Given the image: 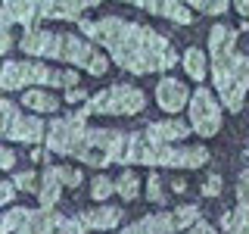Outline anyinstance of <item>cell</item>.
<instances>
[{"mask_svg":"<svg viewBox=\"0 0 249 234\" xmlns=\"http://www.w3.org/2000/svg\"><path fill=\"white\" fill-rule=\"evenodd\" d=\"M88 41L103 44L109 59L115 66L128 69L131 75H156L165 72L178 62V53L165 35L143 22L119 19V16H103V19H81L78 22Z\"/></svg>","mask_w":249,"mask_h":234,"instance_id":"cell-1","label":"cell"},{"mask_svg":"<svg viewBox=\"0 0 249 234\" xmlns=\"http://www.w3.org/2000/svg\"><path fill=\"white\" fill-rule=\"evenodd\" d=\"M209 75L228 113H240L249 100V57L237 50V28L218 22L209 31Z\"/></svg>","mask_w":249,"mask_h":234,"instance_id":"cell-2","label":"cell"},{"mask_svg":"<svg viewBox=\"0 0 249 234\" xmlns=\"http://www.w3.org/2000/svg\"><path fill=\"white\" fill-rule=\"evenodd\" d=\"M22 53L35 59H56L66 62V66L84 69L90 75H106L109 72V59L93 47V41H88L84 35H69V31H47V28H31L22 31L19 38Z\"/></svg>","mask_w":249,"mask_h":234,"instance_id":"cell-3","label":"cell"},{"mask_svg":"<svg viewBox=\"0 0 249 234\" xmlns=\"http://www.w3.org/2000/svg\"><path fill=\"white\" fill-rule=\"evenodd\" d=\"M209 162L202 144H153L143 131H128L122 166H150V169H199Z\"/></svg>","mask_w":249,"mask_h":234,"instance_id":"cell-4","label":"cell"},{"mask_svg":"<svg viewBox=\"0 0 249 234\" xmlns=\"http://www.w3.org/2000/svg\"><path fill=\"white\" fill-rule=\"evenodd\" d=\"M78 88V69H53L41 59H6L0 66V88L3 91H31V88Z\"/></svg>","mask_w":249,"mask_h":234,"instance_id":"cell-5","label":"cell"},{"mask_svg":"<svg viewBox=\"0 0 249 234\" xmlns=\"http://www.w3.org/2000/svg\"><path fill=\"white\" fill-rule=\"evenodd\" d=\"M146 109V94L137 84H112V88L90 94V100L78 109V116L90 119V116H137Z\"/></svg>","mask_w":249,"mask_h":234,"instance_id":"cell-6","label":"cell"},{"mask_svg":"<svg viewBox=\"0 0 249 234\" xmlns=\"http://www.w3.org/2000/svg\"><path fill=\"white\" fill-rule=\"evenodd\" d=\"M124 144H128V131L119 128H88L81 137V147H78L75 159L84 162V166L93 169H106L112 162H122Z\"/></svg>","mask_w":249,"mask_h":234,"instance_id":"cell-7","label":"cell"},{"mask_svg":"<svg viewBox=\"0 0 249 234\" xmlns=\"http://www.w3.org/2000/svg\"><path fill=\"white\" fill-rule=\"evenodd\" d=\"M88 128H90L88 119H84V116H78V113L75 116H59V119H53L50 128H47L44 147L50 153H56V156H75Z\"/></svg>","mask_w":249,"mask_h":234,"instance_id":"cell-8","label":"cell"},{"mask_svg":"<svg viewBox=\"0 0 249 234\" xmlns=\"http://www.w3.org/2000/svg\"><path fill=\"white\" fill-rule=\"evenodd\" d=\"M187 116H190V128L196 131L199 137H215L218 131H221V122H224L221 103H218L215 94L206 91V88H196V91L190 94Z\"/></svg>","mask_w":249,"mask_h":234,"instance_id":"cell-9","label":"cell"},{"mask_svg":"<svg viewBox=\"0 0 249 234\" xmlns=\"http://www.w3.org/2000/svg\"><path fill=\"white\" fill-rule=\"evenodd\" d=\"M16 234H88L78 218L59 215L56 209H28L25 222Z\"/></svg>","mask_w":249,"mask_h":234,"instance_id":"cell-10","label":"cell"},{"mask_svg":"<svg viewBox=\"0 0 249 234\" xmlns=\"http://www.w3.org/2000/svg\"><path fill=\"white\" fill-rule=\"evenodd\" d=\"M224 234H249V169L240 172L237 178V206L233 213L221 215Z\"/></svg>","mask_w":249,"mask_h":234,"instance_id":"cell-11","label":"cell"},{"mask_svg":"<svg viewBox=\"0 0 249 234\" xmlns=\"http://www.w3.org/2000/svg\"><path fill=\"white\" fill-rule=\"evenodd\" d=\"M190 94L193 91H187V84L181 78H162V81L156 84V103H159V109L178 116L184 106H190Z\"/></svg>","mask_w":249,"mask_h":234,"instance_id":"cell-12","label":"cell"},{"mask_svg":"<svg viewBox=\"0 0 249 234\" xmlns=\"http://www.w3.org/2000/svg\"><path fill=\"white\" fill-rule=\"evenodd\" d=\"M0 16H3L10 25H22L25 31L31 28H41V3L37 0H6L0 3Z\"/></svg>","mask_w":249,"mask_h":234,"instance_id":"cell-13","label":"cell"},{"mask_svg":"<svg viewBox=\"0 0 249 234\" xmlns=\"http://www.w3.org/2000/svg\"><path fill=\"white\" fill-rule=\"evenodd\" d=\"M41 3V22L44 19H56V22H81V13L93 10L97 3L90 0H37Z\"/></svg>","mask_w":249,"mask_h":234,"instance_id":"cell-14","label":"cell"},{"mask_svg":"<svg viewBox=\"0 0 249 234\" xmlns=\"http://www.w3.org/2000/svg\"><path fill=\"white\" fill-rule=\"evenodd\" d=\"M190 122H181V119H159V122H150L143 128V135L153 140V144H184L187 135H190Z\"/></svg>","mask_w":249,"mask_h":234,"instance_id":"cell-15","label":"cell"},{"mask_svg":"<svg viewBox=\"0 0 249 234\" xmlns=\"http://www.w3.org/2000/svg\"><path fill=\"white\" fill-rule=\"evenodd\" d=\"M122 215L124 213L119 206H97V209H81L78 222H81L84 231H112V228H119Z\"/></svg>","mask_w":249,"mask_h":234,"instance_id":"cell-16","label":"cell"},{"mask_svg":"<svg viewBox=\"0 0 249 234\" xmlns=\"http://www.w3.org/2000/svg\"><path fill=\"white\" fill-rule=\"evenodd\" d=\"M140 10H146V13H153V16H165V19L171 22H178V25H190L193 22V13H190V6L187 3H171V0H140Z\"/></svg>","mask_w":249,"mask_h":234,"instance_id":"cell-17","label":"cell"},{"mask_svg":"<svg viewBox=\"0 0 249 234\" xmlns=\"http://www.w3.org/2000/svg\"><path fill=\"white\" fill-rule=\"evenodd\" d=\"M10 140H16V144H44L47 140L44 119H37V116H22V119L16 122Z\"/></svg>","mask_w":249,"mask_h":234,"instance_id":"cell-18","label":"cell"},{"mask_svg":"<svg viewBox=\"0 0 249 234\" xmlns=\"http://www.w3.org/2000/svg\"><path fill=\"white\" fill-rule=\"evenodd\" d=\"M59 197H62V181L56 175V166H47L41 175V187H37V203H41V209H53Z\"/></svg>","mask_w":249,"mask_h":234,"instance_id":"cell-19","label":"cell"},{"mask_svg":"<svg viewBox=\"0 0 249 234\" xmlns=\"http://www.w3.org/2000/svg\"><path fill=\"white\" fill-rule=\"evenodd\" d=\"M22 103H25L31 113H56V109H59V97L50 94V91H44V88H31V91L22 94Z\"/></svg>","mask_w":249,"mask_h":234,"instance_id":"cell-20","label":"cell"},{"mask_svg":"<svg viewBox=\"0 0 249 234\" xmlns=\"http://www.w3.org/2000/svg\"><path fill=\"white\" fill-rule=\"evenodd\" d=\"M181 62H184V72L190 75L193 81H202V78L209 75V57L199 50V47H187Z\"/></svg>","mask_w":249,"mask_h":234,"instance_id":"cell-21","label":"cell"},{"mask_svg":"<svg viewBox=\"0 0 249 234\" xmlns=\"http://www.w3.org/2000/svg\"><path fill=\"white\" fill-rule=\"evenodd\" d=\"M115 194H119L124 203H131V200L140 197V178H137L134 169H122V175L115 178Z\"/></svg>","mask_w":249,"mask_h":234,"instance_id":"cell-22","label":"cell"},{"mask_svg":"<svg viewBox=\"0 0 249 234\" xmlns=\"http://www.w3.org/2000/svg\"><path fill=\"white\" fill-rule=\"evenodd\" d=\"M19 119H22L19 106H16L13 100H0V137L10 140V135H13V128H16Z\"/></svg>","mask_w":249,"mask_h":234,"instance_id":"cell-23","label":"cell"},{"mask_svg":"<svg viewBox=\"0 0 249 234\" xmlns=\"http://www.w3.org/2000/svg\"><path fill=\"white\" fill-rule=\"evenodd\" d=\"M25 215H28L25 206H13L6 213H0V234H16L22 228V222H25Z\"/></svg>","mask_w":249,"mask_h":234,"instance_id":"cell-24","label":"cell"},{"mask_svg":"<svg viewBox=\"0 0 249 234\" xmlns=\"http://www.w3.org/2000/svg\"><path fill=\"white\" fill-rule=\"evenodd\" d=\"M13 184L16 191H25V194H37V187H41V175H37L35 169H22L13 175Z\"/></svg>","mask_w":249,"mask_h":234,"instance_id":"cell-25","label":"cell"},{"mask_svg":"<svg viewBox=\"0 0 249 234\" xmlns=\"http://www.w3.org/2000/svg\"><path fill=\"white\" fill-rule=\"evenodd\" d=\"M187 6H190V13L196 10L202 16H224V13L231 10L228 0H193V3H187Z\"/></svg>","mask_w":249,"mask_h":234,"instance_id":"cell-26","label":"cell"},{"mask_svg":"<svg viewBox=\"0 0 249 234\" xmlns=\"http://www.w3.org/2000/svg\"><path fill=\"white\" fill-rule=\"evenodd\" d=\"M112 194H115V181L109 175H97L90 181V197L97 200V203H103L106 197H112Z\"/></svg>","mask_w":249,"mask_h":234,"instance_id":"cell-27","label":"cell"},{"mask_svg":"<svg viewBox=\"0 0 249 234\" xmlns=\"http://www.w3.org/2000/svg\"><path fill=\"white\" fill-rule=\"evenodd\" d=\"M146 197H150V203H156V206H165L168 203V194H165L162 178L156 175V172H150V178H146Z\"/></svg>","mask_w":249,"mask_h":234,"instance_id":"cell-28","label":"cell"},{"mask_svg":"<svg viewBox=\"0 0 249 234\" xmlns=\"http://www.w3.org/2000/svg\"><path fill=\"white\" fill-rule=\"evenodd\" d=\"M56 175H59L62 187H78V184L84 181V172L75 169V166H56Z\"/></svg>","mask_w":249,"mask_h":234,"instance_id":"cell-29","label":"cell"},{"mask_svg":"<svg viewBox=\"0 0 249 234\" xmlns=\"http://www.w3.org/2000/svg\"><path fill=\"white\" fill-rule=\"evenodd\" d=\"M16 44H19V41L13 38V25L3 19V16H0V57H3V53H10Z\"/></svg>","mask_w":249,"mask_h":234,"instance_id":"cell-30","label":"cell"},{"mask_svg":"<svg viewBox=\"0 0 249 234\" xmlns=\"http://www.w3.org/2000/svg\"><path fill=\"white\" fill-rule=\"evenodd\" d=\"M221 187H224V178L212 172V175L202 181V194H206V197H218V194H221Z\"/></svg>","mask_w":249,"mask_h":234,"instance_id":"cell-31","label":"cell"},{"mask_svg":"<svg viewBox=\"0 0 249 234\" xmlns=\"http://www.w3.org/2000/svg\"><path fill=\"white\" fill-rule=\"evenodd\" d=\"M16 166V150L13 147H6V144H0V172H6V169H13Z\"/></svg>","mask_w":249,"mask_h":234,"instance_id":"cell-32","label":"cell"},{"mask_svg":"<svg viewBox=\"0 0 249 234\" xmlns=\"http://www.w3.org/2000/svg\"><path fill=\"white\" fill-rule=\"evenodd\" d=\"M88 100H90V91H84V88H72V91H66V103H88Z\"/></svg>","mask_w":249,"mask_h":234,"instance_id":"cell-33","label":"cell"},{"mask_svg":"<svg viewBox=\"0 0 249 234\" xmlns=\"http://www.w3.org/2000/svg\"><path fill=\"white\" fill-rule=\"evenodd\" d=\"M13 197H16V184H13V181H3V178H0V206H10Z\"/></svg>","mask_w":249,"mask_h":234,"instance_id":"cell-34","label":"cell"},{"mask_svg":"<svg viewBox=\"0 0 249 234\" xmlns=\"http://www.w3.org/2000/svg\"><path fill=\"white\" fill-rule=\"evenodd\" d=\"M184 234H218V231H215V228H212L209 222H202V218H199V222L193 225V228H187Z\"/></svg>","mask_w":249,"mask_h":234,"instance_id":"cell-35","label":"cell"},{"mask_svg":"<svg viewBox=\"0 0 249 234\" xmlns=\"http://www.w3.org/2000/svg\"><path fill=\"white\" fill-rule=\"evenodd\" d=\"M47 153H50L47 147H35V150H31V159H35V162H44V159H47Z\"/></svg>","mask_w":249,"mask_h":234,"instance_id":"cell-36","label":"cell"},{"mask_svg":"<svg viewBox=\"0 0 249 234\" xmlns=\"http://www.w3.org/2000/svg\"><path fill=\"white\" fill-rule=\"evenodd\" d=\"M237 13L243 16V19H249V0H240V3H237Z\"/></svg>","mask_w":249,"mask_h":234,"instance_id":"cell-37","label":"cell"}]
</instances>
